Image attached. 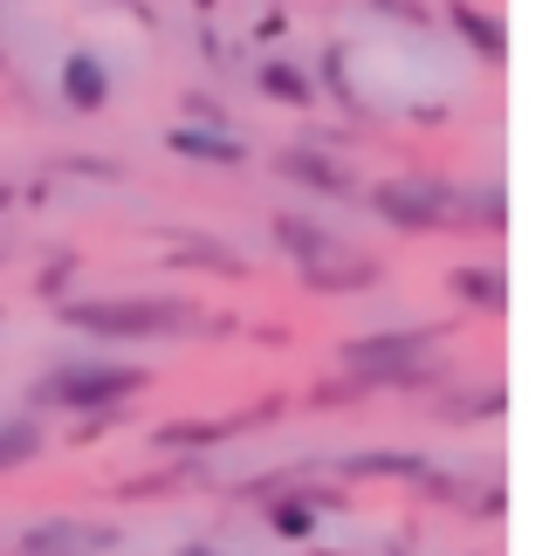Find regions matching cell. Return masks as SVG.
Returning a JSON list of instances; mask_svg holds the SVG:
<instances>
[{
	"instance_id": "cell-1",
	"label": "cell",
	"mask_w": 556,
	"mask_h": 556,
	"mask_svg": "<svg viewBox=\"0 0 556 556\" xmlns=\"http://www.w3.org/2000/svg\"><path fill=\"white\" fill-rule=\"evenodd\" d=\"M55 316L83 337H103V344H165V337L192 330H227L186 295H76V303H55Z\"/></svg>"
},
{
	"instance_id": "cell-2",
	"label": "cell",
	"mask_w": 556,
	"mask_h": 556,
	"mask_svg": "<svg viewBox=\"0 0 556 556\" xmlns=\"http://www.w3.org/2000/svg\"><path fill=\"white\" fill-rule=\"evenodd\" d=\"M440 337H446L440 324L344 337L337 365H344V378L365 384V392H384V384H433V351H440Z\"/></svg>"
},
{
	"instance_id": "cell-3",
	"label": "cell",
	"mask_w": 556,
	"mask_h": 556,
	"mask_svg": "<svg viewBox=\"0 0 556 556\" xmlns=\"http://www.w3.org/2000/svg\"><path fill=\"white\" fill-rule=\"evenodd\" d=\"M144 384H152L144 365H117V357H62V365L28 392V405L35 413H111V405L138 399Z\"/></svg>"
},
{
	"instance_id": "cell-4",
	"label": "cell",
	"mask_w": 556,
	"mask_h": 556,
	"mask_svg": "<svg viewBox=\"0 0 556 556\" xmlns=\"http://www.w3.org/2000/svg\"><path fill=\"white\" fill-rule=\"evenodd\" d=\"M365 206L392 233H440L446 213H454V186L433 179V173H419V179H378L365 192Z\"/></svg>"
},
{
	"instance_id": "cell-5",
	"label": "cell",
	"mask_w": 556,
	"mask_h": 556,
	"mask_svg": "<svg viewBox=\"0 0 556 556\" xmlns=\"http://www.w3.org/2000/svg\"><path fill=\"white\" fill-rule=\"evenodd\" d=\"M275 173L303 192H324V200H357V179L344 173L337 159H324L316 144H289V152H275Z\"/></svg>"
},
{
	"instance_id": "cell-6",
	"label": "cell",
	"mask_w": 556,
	"mask_h": 556,
	"mask_svg": "<svg viewBox=\"0 0 556 556\" xmlns=\"http://www.w3.org/2000/svg\"><path fill=\"white\" fill-rule=\"evenodd\" d=\"M97 549H117L111 522H35L21 536V556H97Z\"/></svg>"
},
{
	"instance_id": "cell-7",
	"label": "cell",
	"mask_w": 556,
	"mask_h": 556,
	"mask_svg": "<svg viewBox=\"0 0 556 556\" xmlns=\"http://www.w3.org/2000/svg\"><path fill=\"white\" fill-rule=\"evenodd\" d=\"M62 103L83 111V117H97L103 103H111V70H103V55H90V49L62 55Z\"/></svg>"
},
{
	"instance_id": "cell-8",
	"label": "cell",
	"mask_w": 556,
	"mask_h": 556,
	"mask_svg": "<svg viewBox=\"0 0 556 556\" xmlns=\"http://www.w3.org/2000/svg\"><path fill=\"white\" fill-rule=\"evenodd\" d=\"M282 413V399H268V405H254V413H227V419H200V426H165L159 433V446H220V440H233V433H248V426H262V419H275Z\"/></svg>"
},
{
	"instance_id": "cell-9",
	"label": "cell",
	"mask_w": 556,
	"mask_h": 556,
	"mask_svg": "<svg viewBox=\"0 0 556 556\" xmlns=\"http://www.w3.org/2000/svg\"><path fill=\"white\" fill-rule=\"evenodd\" d=\"M165 144H173L179 159H192V165H248V144L233 131H206V124H173Z\"/></svg>"
},
{
	"instance_id": "cell-10",
	"label": "cell",
	"mask_w": 556,
	"mask_h": 556,
	"mask_svg": "<svg viewBox=\"0 0 556 556\" xmlns=\"http://www.w3.org/2000/svg\"><path fill=\"white\" fill-rule=\"evenodd\" d=\"M275 248H282L289 262H303V268L330 262V254H344V248H337V233H330L324 220H303V213H275Z\"/></svg>"
},
{
	"instance_id": "cell-11",
	"label": "cell",
	"mask_w": 556,
	"mask_h": 556,
	"mask_svg": "<svg viewBox=\"0 0 556 556\" xmlns=\"http://www.w3.org/2000/svg\"><path fill=\"white\" fill-rule=\"evenodd\" d=\"M378 275H384V268L371 262V254H330V262L303 268V282H309L316 295H365Z\"/></svg>"
},
{
	"instance_id": "cell-12",
	"label": "cell",
	"mask_w": 556,
	"mask_h": 556,
	"mask_svg": "<svg viewBox=\"0 0 556 556\" xmlns=\"http://www.w3.org/2000/svg\"><path fill=\"white\" fill-rule=\"evenodd\" d=\"M446 21H454V35H460L467 49H475V55L488 62V70H495V62L508 55V28H502L495 14H481L475 0H454V8H446Z\"/></svg>"
},
{
	"instance_id": "cell-13",
	"label": "cell",
	"mask_w": 556,
	"mask_h": 556,
	"mask_svg": "<svg viewBox=\"0 0 556 556\" xmlns=\"http://www.w3.org/2000/svg\"><path fill=\"white\" fill-rule=\"evenodd\" d=\"M254 90L275 97V103H289V111H309V103H316V76L303 70V62H262V70H254Z\"/></svg>"
},
{
	"instance_id": "cell-14",
	"label": "cell",
	"mask_w": 556,
	"mask_h": 556,
	"mask_svg": "<svg viewBox=\"0 0 556 556\" xmlns=\"http://www.w3.org/2000/svg\"><path fill=\"white\" fill-rule=\"evenodd\" d=\"M502 213H508V200H502V186H454V213H446V227H481V233H502Z\"/></svg>"
},
{
	"instance_id": "cell-15",
	"label": "cell",
	"mask_w": 556,
	"mask_h": 556,
	"mask_svg": "<svg viewBox=\"0 0 556 556\" xmlns=\"http://www.w3.org/2000/svg\"><path fill=\"white\" fill-rule=\"evenodd\" d=\"M446 289H454L460 303H475V309H502L508 303V295H502V268H454Z\"/></svg>"
},
{
	"instance_id": "cell-16",
	"label": "cell",
	"mask_w": 556,
	"mask_h": 556,
	"mask_svg": "<svg viewBox=\"0 0 556 556\" xmlns=\"http://www.w3.org/2000/svg\"><path fill=\"white\" fill-rule=\"evenodd\" d=\"M41 454V426L21 413V419H0V475H8V467H28Z\"/></svg>"
},
{
	"instance_id": "cell-17",
	"label": "cell",
	"mask_w": 556,
	"mask_h": 556,
	"mask_svg": "<svg viewBox=\"0 0 556 556\" xmlns=\"http://www.w3.org/2000/svg\"><path fill=\"white\" fill-rule=\"evenodd\" d=\"M173 262L179 268H220V275H241V254L206 241V233H192V241H173Z\"/></svg>"
},
{
	"instance_id": "cell-18",
	"label": "cell",
	"mask_w": 556,
	"mask_h": 556,
	"mask_svg": "<svg viewBox=\"0 0 556 556\" xmlns=\"http://www.w3.org/2000/svg\"><path fill=\"white\" fill-rule=\"evenodd\" d=\"M378 14H392V21H413V28H433V8L426 0H371Z\"/></svg>"
},
{
	"instance_id": "cell-19",
	"label": "cell",
	"mask_w": 556,
	"mask_h": 556,
	"mask_svg": "<svg viewBox=\"0 0 556 556\" xmlns=\"http://www.w3.org/2000/svg\"><path fill=\"white\" fill-rule=\"evenodd\" d=\"M70 275H76V262H70V254H55V262L41 268V295H55V303H62V289H70Z\"/></svg>"
},
{
	"instance_id": "cell-20",
	"label": "cell",
	"mask_w": 556,
	"mask_h": 556,
	"mask_svg": "<svg viewBox=\"0 0 556 556\" xmlns=\"http://www.w3.org/2000/svg\"><path fill=\"white\" fill-rule=\"evenodd\" d=\"M316 516H309V502H275V529H289V536H295V529H309Z\"/></svg>"
},
{
	"instance_id": "cell-21",
	"label": "cell",
	"mask_w": 556,
	"mask_h": 556,
	"mask_svg": "<svg viewBox=\"0 0 556 556\" xmlns=\"http://www.w3.org/2000/svg\"><path fill=\"white\" fill-rule=\"evenodd\" d=\"M8 200H14V186H8V179H0V206H8Z\"/></svg>"
},
{
	"instance_id": "cell-22",
	"label": "cell",
	"mask_w": 556,
	"mask_h": 556,
	"mask_svg": "<svg viewBox=\"0 0 556 556\" xmlns=\"http://www.w3.org/2000/svg\"><path fill=\"white\" fill-rule=\"evenodd\" d=\"M179 556H213V549H179Z\"/></svg>"
},
{
	"instance_id": "cell-23",
	"label": "cell",
	"mask_w": 556,
	"mask_h": 556,
	"mask_svg": "<svg viewBox=\"0 0 556 556\" xmlns=\"http://www.w3.org/2000/svg\"><path fill=\"white\" fill-rule=\"evenodd\" d=\"M0 262H8V248H0Z\"/></svg>"
},
{
	"instance_id": "cell-24",
	"label": "cell",
	"mask_w": 556,
	"mask_h": 556,
	"mask_svg": "<svg viewBox=\"0 0 556 556\" xmlns=\"http://www.w3.org/2000/svg\"><path fill=\"white\" fill-rule=\"evenodd\" d=\"M200 8H213V0H200Z\"/></svg>"
}]
</instances>
